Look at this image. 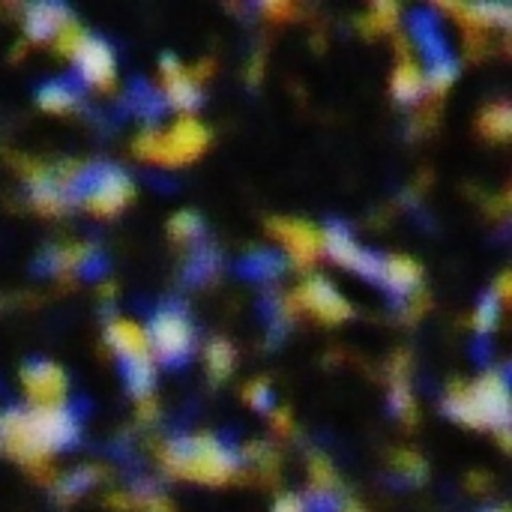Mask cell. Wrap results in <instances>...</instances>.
I'll list each match as a JSON object with an SVG mask.
<instances>
[{"label": "cell", "instance_id": "obj_1", "mask_svg": "<svg viewBox=\"0 0 512 512\" xmlns=\"http://www.w3.org/2000/svg\"><path fill=\"white\" fill-rule=\"evenodd\" d=\"M78 414L66 405L51 408H9L0 414V453L30 468L45 465L54 453L78 441Z\"/></svg>", "mask_w": 512, "mask_h": 512}, {"label": "cell", "instance_id": "obj_2", "mask_svg": "<svg viewBox=\"0 0 512 512\" xmlns=\"http://www.w3.org/2000/svg\"><path fill=\"white\" fill-rule=\"evenodd\" d=\"M447 414L471 429H492L512 450V393L510 384L489 372L474 384H453L447 393Z\"/></svg>", "mask_w": 512, "mask_h": 512}, {"label": "cell", "instance_id": "obj_3", "mask_svg": "<svg viewBox=\"0 0 512 512\" xmlns=\"http://www.w3.org/2000/svg\"><path fill=\"white\" fill-rule=\"evenodd\" d=\"M159 462L171 477L204 486H222L237 474V453L216 435L171 438L159 450Z\"/></svg>", "mask_w": 512, "mask_h": 512}, {"label": "cell", "instance_id": "obj_4", "mask_svg": "<svg viewBox=\"0 0 512 512\" xmlns=\"http://www.w3.org/2000/svg\"><path fill=\"white\" fill-rule=\"evenodd\" d=\"M207 141H210V135L201 126V120L180 117L165 132L150 129V132L138 135L135 156L144 159V162H153V165L177 168V165H186V162L198 159L207 150Z\"/></svg>", "mask_w": 512, "mask_h": 512}, {"label": "cell", "instance_id": "obj_5", "mask_svg": "<svg viewBox=\"0 0 512 512\" xmlns=\"http://www.w3.org/2000/svg\"><path fill=\"white\" fill-rule=\"evenodd\" d=\"M135 195V183L129 180L126 171L114 168V165H96L87 168L84 183L78 189V201L87 213L108 219L114 213H120Z\"/></svg>", "mask_w": 512, "mask_h": 512}, {"label": "cell", "instance_id": "obj_6", "mask_svg": "<svg viewBox=\"0 0 512 512\" xmlns=\"http://www.w3.org/2000/svg\"><path fill=\"white\" fill-rule=\"evenodd\" d=\"M150 345L156 360L168 363V366H180L189 360L192 348H195V327L192 321L174 309V306H162L159 312H153L150 327H147Z\"/></svg>", "mask_w": 512, "mask_h": 512}, {"label": "cell", "instance_id": "obj_7", "mask_svg": "<svg viewBox=\"0 0 512 512\" xmlns=\"http://www.w3.org/2000/svg\"><path fill=\"white\" fill-rule=\"evenodd\" d=\"M291 303L303 312H309L312 318L324 321V324H339L351 315V303L336 291L333 282L315 276V279H306L294 294H291Z\"/></svg>", "mask_w": 512, "mask_h": 512}, {"label": "cell", "instance_id": "obj_8", "mask_svg": "<svg viewBox=\"0 0 512 512\" xmlns=\"http://www.w3.org/2000/svg\"><path fill=\"white\" fill-rule=\"evenodd\" d=\"M267 228L285 246L288 258L297 267H312L318 255L324 252V234L303 219H273Z\"/></svg>", "mask_w": 512, "mask_h": 512}, {"label": "cell", "instance_id": "obj_9", "mask_svg": "<svg viewBox=\"0 0 512 512\" xmlns=\"http://www.w3.org/2000/svg\"><path fill=\"white\" fill-rule=\"evenodd\" d=\"M21 384H24V393H27V399H30L33 408L63 405L66 390H69L66 372H63L57 363H51V360L27 363V366L21 369Z\"/></svg>", "mask_w": 512, "mask_h": 512}, {"label": "cell", "instance_id": "obj_10", "mask_svg": "<svg viewBox=\"0 0 512 512\" xmlns=\"http://www.w3.org/2000/svg\"><path fill=\"white\" fill-rule=\"evenodd\" d=\"M321 234H324V252H327L336 264H342V267H348V270H354V273H360V276L381 279V264H384V258H378V255H372V252H366L363 246H357V243L351 240V234H348L342 225H330V228H324Z\"/></svg>", "mask_w": 512, "mask_h": 512}, {"label": "cell", "instance_id": "obj_11", "mask_svg": "<svg viewBox=\"0 0 512 512\" xmlns=\"http://www.w3.org/2000/svg\"><path fill=\"white\" fill-rule=\"evenodd\" d=\"M75 69H78V75L90 87L108 90L114 84V75H117L114 48L105 39H99V36H87L84 45H81V51L75 54Z\"/></svg>", "mask_w": 512, "mask_h": 512}, {"label": "cell", "instance_id": "obj_12", "mask_svg": "<svg viewBox=\"0 0 512 512\" xmlns=\"http://www.w3.org/2000/svg\"><path fill=\"white\" fill-rule=\"evenodd\" d=\"M105 339L114 348V354L120 357V363H141V360H156L147 327H141L138 321L129 318H114L105 327Z\"/></svg>", "mask_w": 512, "mask_h": 512}, {"label": "cell", "instance_id": "obj_13", "mask_svg": "<svg viewBox=\"0 0 512 512\" xmlns=\"http://www.w3.org/2000/svg\"><path fill=\"white\" fill-rule=\"evenodd\" d=\"M162 90H165L168 105H174L180 111H189V108H195L201 102L198 78L174 57L162 60Z\"/></svg>", "mask_w": 512, "mask_h": 512}, {"label": "cell", "instance_id": "obj_14", "mask_svg": "<svg viewBox=\"0 0 512 512\" xmlns=\"http://www.w3.org/2000/svg\"><path fill=\"white\" fill-rule=\"evenodd\" d=\"M69 24V9L60 3H33L24 12V30L30 39L45 42V39H57V33Z\"/></svg>", "mask_w": 512, "mask_h": 512}, {"label": "cell", "instance_id": "obj_15", "mask_svg": "<svg viewBox=\"0 0 512 512\" xmlns=\"http://www.w3.org/2000/svg\"><path fill=\"white\" fill-rule=\"evenodd\" d=\"M420 276H423V270H420L417 261L405 258V255H390L381 264V279L378 282H384L390 291L408 294V291H414L420 285Z\"/></svg>", "mask_w": 512, "mask_h": 512}, {"label": "cell", "instance_id": "obj_16", "mask_svg": "<svg viewBox=\"0 0 512 512\" xmlns=\"http://www.w3.org/2000/svg\"><path fill=\"white\" fill-rule=\"evenodd\" d=\"M96 252L93 246L87 243H69V246H57L48 252V270L54 273H63V276H72V273H87L90 264H93Z\"/></svg>", "mask_w": 512, "mask_h": 512}, {"label": "cell", "instance_id": "obj_17", "mask_svg": "<svg viewBox=\"0 0 512 512\" xmlns=\"http://www.w3.org/2000/svg\"><path fill=\"white\" fill-rule=\"evenodd\" d=\"M393 93L402 99V102H414V99H420L423 96V90L429 87L426 84V72L417 66V60L414 57H402L399 60V66L393 69Z\"/></svg>", "mask_w": 512, "mask_h": 512}, {"label": "cell", "instance_id": "obj_18", "mask_svg": "<svg viewBox=\"0 0 512 512\" xmlns=\"http://www.w3.org/2000/svg\"><path fill=\"white\" fill-rule=\"evenodd\" d=\"M78 87L75 84H69L66 78H54V81H48V84H42L39 87V105L45 108V111H51V114H66V111H72L75 105H78Z\"/></svg>", "mask_w": 512, "mask_h": 512}, {"label": "cell", "instance_id": "obj_19", "mask_svg": "<svg viewBox=\"0 0 512 512\" xmlns=\"http://www.w3.org/2000/svg\"><path fill=\"white\" fill-rule=\"evenodd\" d=\"M480 132L492 141L512 138V102H495L480 114Z\"/></svg>", "mask_w": 512, "mask_h": 512}, {"label": "cell", "instance_id": "obj_20", "mask_svg": "<svg viewBox=\"0 0 512 512\" xmlns=\"http://www.w3.org/2000/svg\"><path fill=\"white\" fill-rule=\"evenodd\" d=\"M207 369H210V375L216 381L231 375V369H234V348L225 339H213L207 345Z\"/></svg>", "mask_w": 512, "mask_h": 512}, {"label": "cell", "instance_id": "obj_21", "mask_svg": "<svg viewBox=\"0 0 512 512\" xmlns=\"http://www.w3.org/2000/svg\"><path fill=\"white\" fill-rule=\"evenodd\" d=\"M168 231H171V237L174 240H180V243H192V240H198L201 237V231H204V225H201V219L195 216V213H174L171 216V222H168Z\"/></svg>", "mask_w": 512, "mask_h": 512}, {"label": "cell", "instance_id": "obj_22", "mask_svg": "<svg viewBox=\"0 0 512 512\" xmlns=\"http://www.w3.org/2000/svg\"><path fill=\"white\" fill-rule=\"evenodd\" d=\"M453 81H456V63L447 60V57H438L432 72H426V84H429L432 93H444Z\"/></svg>", "mask_w": 512, "mask_h": 512}, {"label": "cell", "instance_id": "obj_23", "mask_svg": "<svg viewBox=\"0 0 512 512\" xmlns=\"http://www.w3.org/2000/svg\"><path fill=\"white\" fill-rule=\"evenodd\" d=\"M309 477H312V486L315 489H321V492H330V489H336V468L330 465V459H324V456H315L312 459V465H309Z\"/></svg>", "mask_w": 512, "mask_h": 512}, {"label": "cell", "instance_id": "obj_24", "mask_svg": "<svg viewBox=\"0 0 512 512\" xmlns=\"http://www.w3.org/2000/svg\"><path fill=\"white\" fill-rule=\"evenodd\" d=\"M84 39H87V33H84V30H81L78 24H66V27H63V30L57 33V51L75 60V54L81 51Z\"/></svg>", "mask_w": 512, "mask_h": 512}, {"label": "cell", "instance_id": "obj_25", "mask_svg": "<svg viewBox=\"0 0 512 512\" xmlns=\"http://www.w3.org/2000/svg\"><path fill=\"white\" fill-rule=\"evenodd\" d=\"M396 15H399L396 3H375L369 9V24H372V30H393Z\"/></svg>", "mask_w": 512, "mask_h": 512}, {"label": "cell", "instance_id": "obj_26", "mask_svg": "<svg viewBox=\"0 0 512 512\" xmlns=\"http://www.w3.org/2000/svg\"><path fill=\"white\" fill-rule=\"evenodd\" d=\"M132 501L138 504V510H141V512H174L171 501H168L165 495H159V492H150V489L138 492V495H135Z\"/></svg>", "mask_w": 512, "mask_h": 512}, {"label": "cell", "instance_id": "obj_27", "mask_svg": "<svg viewBox=\"0 0 512 512\" xmlns=\"http://www.w3.org/2000/svg\"><path fill=\"white\" fill-rule=\"evenodd\" d=\"M495 324H498V306H495V300H486V303L477 309V315H474V327H477L480 333H492Z\"/></svg>", "mask_w": 512, "mask_h": 512}, {"label": "cell", "instance_id": "obj_28", "mask_svg": "<svg viewBox=\"0 0 512 512\" xmlns=\"http://www.w3.org/2000/svg\"><path fill=\"white\" fill-rule=\"evenodd\" d=\"M243 396H246V402H249L252 408H270V402H273V393H270V387H267L264 381L249 384Z\"/></svg>", "mask_w": 512, "mask_h": 512}, {"label": "cell", "instance_id": "obj_29", "mask_svg": "<svg viewBox=\"0 0 512 512\" xmlns=\"http://www.w3.org/2000/svg\"><path fill=\"white\" fill-rule=\"evenodd\" d=\"M396 468H399L405 477H411V480H417V477H423V474H426L423 459H420V456H414V453H399V456H396Z\"/></svg>", "mask_w": 512, "mask_h": 512}, {"label": "cell", "instance_id": "obj_30", "mask_svg": "<svg viewBox=\"0 0 512 512\" xmlns=\"http://www.w3.org/2000/svg\"><path fill=\"white\" fill-rule=\"evenodd\" d=\"M495 300L504 306H512V270L501 273V279L495 282Z\"/></svg>", "mask_w": 512, "mask_h": 512}, {"label": "cell", "instance_id": "obj_31", "mask_svg": "<svg viewBox=\"0 0 512 512\" xmlns=\"http://www.w3.org/2000/svg\"><path fill=\"white\" fill-rule=\"evenodd\" d=\"M273 512H306V504L300 498H294V495H285V498L276 501Z\"/></svg>", "mask_w": 512, "mask_h": 512}, {"label": "cell", "instance_id": "obj_32", "mask_svg": "<svg viewBox=\"0 0 512 512\" xmlns=\"http://www.w3.org/2000/svg\"><path fill=\"white\" fill-rule=\"evenodd\" d=\"M264 12H267V15H273V18H285V15H291V12H294V6H288V3H267V6H264Z\"/></svg>", "mask_w": 512, "mask_h": 512}, {"label": "cell", "instance_id": "obj_33", "mask_svg": "<svg viewBox=\"0 0 512 512\" xmlns=\"http://www.w3.org/2000/svg\"><path fill=\"white\" fill-rule=\"evenodd\" d=\"M273 423H276V429L288 432V429H291V417H288V411H279V414L273 417Z\"/></svg>", "mask_w": 512, "mask_h": 512}, {"label": "cell", "instance_id": "obj_34", "mask_svg": "<svg viewBox=\"0 0 512 512\" xmlns=\"http://www.w3.org/2000/svg\"><path fill=\"white\" fill-rule=\"evenodd\" d=\"M339 512H366L360 504H354V501H348V504H342V510Z\"/></svg>", "mask_w": 512, "mask_h": 512}, {"label": "cell", "instance_id": "obj_35", "mask_svg": "<svg viewBox=\"0 0 512 512\" xmlns=\"http://www.w3.org/2000/svg\"><path fill=\"white\" fill-rule=\"evenodd\" d=\"M489 512H512L510 507H495V510H489Z\"/></svg>", "mask_w": 512, "mask_h": 512}, {"label": "cell", "instance_id": "obj_36", "mask_svg": "<svg viewBox=\"0 0 512 512\" xmlns=\"http://www.w3.org/2000/svg\"><path fill=\"white\" fill-rule=\"evenodd\" d=\"M510 201H512V186H510Z\"/></svg>", "mask_w": 512, "mask_h": 512}, {"label": "cell", "instance_id": "obj_37", "mask_svg": "<svg viewBox=\"0 0 512 512\" xmlns=\"http://www.w3.org/2000/svg\"><path fill=\"white\" fill-rule=\"evenodd\" d=\"M510 51H512V39H510Z\"/></svg>", "mask_w": 512, "mask_h": 512}]
</instances>
